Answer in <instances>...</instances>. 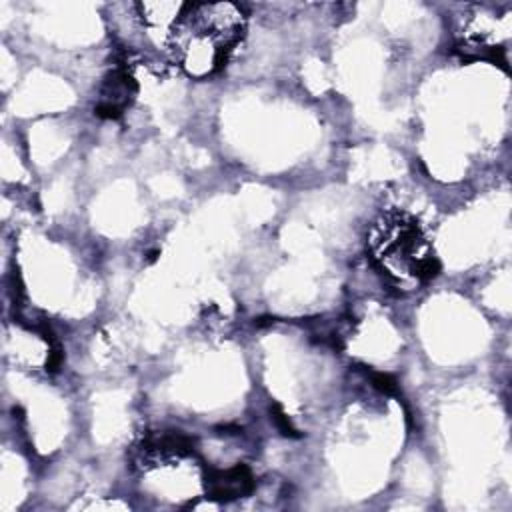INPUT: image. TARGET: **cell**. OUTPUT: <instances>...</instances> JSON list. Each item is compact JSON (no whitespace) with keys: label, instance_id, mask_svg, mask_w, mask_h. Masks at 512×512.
Returning a JSON list of instances; mask_svg holds the SVG:
<instances>
[{"label":"cell","instance_id":"1","mask_svg":"<svg viewBox=\"0 0 512 512\" xmlns=\"http://www.w3.org/2000/svg\"><path fill=\"white\" fill-rule=\"evenodd\" d=\"M244 30V16L230 2L182 4L170 26L174 60L196 78L220 70Z\"/></svg>","mask_w":512,"mask_h":512},{"label":"cell","instance_id":"2","mask_svg":"<svg viewBox=\"0 0 512 512\" xmlns=\"http://www.w3.org/2000/svg\"><path fill=\"white\" fill-rule=\"evenodd\" d=\"M372 244L376 258L392 274H400L402 268L412 278L424 282L440 272V264L428 250L418 224L406 214L382 216L376 224Z\"/></svg>","mask_w":512,"mask_h":512},{"label":"cell","instance_id":"3","mask_svg":"<svg viewBox=\"0 0 512 512\" xmlns=\"http://www.w3.org/2000/svg\"><path fill=\"white\" fill-rule=\"evenodd\" d=\"M206 486L212 500H234L252 492L254 476L248 466L236 464L228 470H208Z\"/></svg>","mask_w":512,"mask_h":512},{"label":"cell","instance_id":"4","mask_svg":"<svg viewBox=\"0 0 512 512\" xmlns=\"http://www.w3.org/2000/svg\"><path fill=\"white\" fill-rule=\"evenodd\" d=\"M270 412H272V418H274L278 430H280L284 436H290V438H298V436H300V434L296 432V428L292 426V422L288 420V416L282 412V408H280L278 404H272V406H270Z\"/></svg>","mask_w":512,"mask_h":512},{"label":"cell","instance_id":"5","mask_svg":"<svg viewBox=\"0 0 512 512\" xmlns=\"http://www.w3.org/2000/svg\"><path fill=\"white\" fill-rule=\"evenodd\" d=\"M368 374H370L372 384L378 390H382L384 394H396L398 392V384L390 374H384V372H368Z\"/></svg>","mask_w":512,"mask_h":512}]
</instances>
